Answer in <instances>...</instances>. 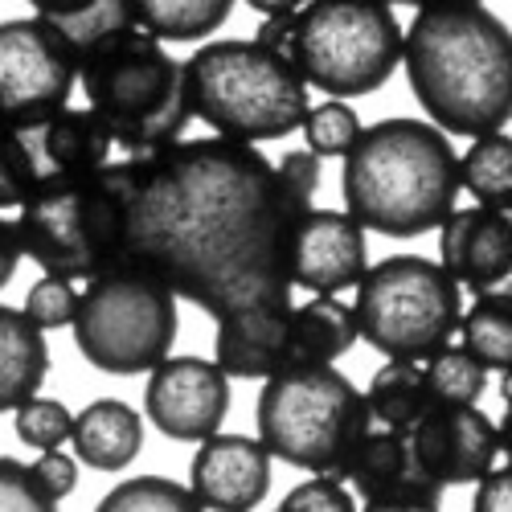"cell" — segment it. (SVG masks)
I'll list each match as a JSON object with an SVG mask.
<instances>
[{
  "label": "cell",
  "mask_w": 512,
  "mask_h": 512,
  "mask_svg": "<svg viewBox=\"0 0 512 512\" xmlns=\"http://www.w3.org/2000/svg\"><path fill=\"white\" fill-rule=\"evenodd\" d=\"M115 168L127 205L123 254L152 267L177 300L209 320L291 304L295 226L312 205L287 193L254 144L181 136Z\"/></svg>",
  "instance_id": "6da1fadb"
},
{
  "label": "cell",
  "mask_w": 512,
  "mask_h": 512,
  "mask_svg": "<svg viewBox=\"0 0 512 512\" xmlns=\"http://www.w3.org/2000/svg\"><path fill=\"white\" fill-rule=\"evenodd\" d=\"M406 82L439 132H504L512 115V37L480 0H422L402 29Z\"/></svg>",
  "instance_id": "7a4b0ae2"
},
{
  "label": "cell",
  "mask_w": 512,
  "mask_h": 512,
  "mask_svg": "<svg viewBox=\"0 0 512 512\" xmlns=\"http://www.w3.org/2000/svg\"><path fill=\"white\" fill-rule=\"evenodd\" d=\"M345 213L373 234L418 238L439 230L459 197V156L435 123L381 119L345 152Z\"/></svg>",
  "instance_id": "3957f363"
},
{
  "label": "cell",
  "mask_w": 512,
  "mask_h": 512,
  "mask_svg": "<svg viewBox=\"0 0 512 512\" xmlns=\"http://www.w3.org/2000/svg\"><path fill=\"white\" fill-rule=\"evenodd\" d=\"M254 41L279 50L328 99L373 95L402 62V21L390 0H304L291 13L263 17Z\"/></svg>",
  "instance_id": "277c9868"
},
{
  "label": "cell",
  "mask_w": 512,
  "mask_h": 512,
  "mask_svg": "<svg viewBox=\"0 0 512 512\" xmlns=\"http://www.w3.org/2000/svg\"><path fill=\"white\" fill-rule=\"evenodd\" d=\"M189 111L213 136L263 144L291 136L308 115V82L263 41H209L185 62Z\"/></svg>",
  "instance_id": "5b68a950"
},
{
  "label": "cell",
  "mask_w": 512,
  "mask_h": 512,
  "mask_svg": "<svg viewBox=\"0 0 512 512\" xmlns=\"http://www.w3.org/2000/svg\"><path fill=\"white\" fill-rule=\"evenodd\" d=\"M254 418L271 459L336 480H345L357 443L373 426L365 394L340 369L316 361H287L267 373Z\"/></svg>",
  "instance_id": "8992f818"
},
{
  "label": "cell",
  "mask_w": 512,
  "mask_h": 512,
  "mask_svg": "<svg viewBox=\"0 0 512 512\" xmlns=\"http://www.w3.org/2000/svg\"><path fill=\"white\" fill-rule=\"evenodd\" d=\"M78 87L99 115L115 148L127 156H152L185 136L193 123L185 62L164 50V41L140 25L115 37L107 50L78 66Z\"/></svg>",
  "instance_id": "52a82bcc"
},
{
  "label": "cell",
  "mask_w": 512,
  "mask_h": 512,
  "mask_svg": "<svg viewBox=\"0 0 512 512\" xmlns=\"http://www.w3.org/2000/svg\"><path fill=\"white\" fill-rule=\"evenodd\" d=\"M78 353L99 373L136 377L168 357L181 328L177 291L152 267L119 254L78 291L70 320Z\"/></svg>",
  "instance_id": "ba28073f"
},
{
  "label": "cell",
  "mask_w": 512,
  "mask_h": 512,
  "mask_svg": "<svg viewBox=\"0 0 512 512\" xmlns=\"http://www.w3.org/2000/svg\"><path fill=\"white\" fill-rule=\"evenodd\" d=\"M21 254L46 275L91 279L123 254L127 205L119 168L103 164L99 173L37 185L17 205Z\"/></svg>",
  "instance_id": "9c48e42d"
},
{
  "label": "cell",
  "mask_w": 512,
  "mask_h": 512,
  "mask_svg": "<svg viewBox=\"0 0 512 512\" xmlns=\"http://www.w3.org/2000/svg\"><path fill=\"white\" fill-rule=\"evenodd\" d=\"M463 287L422 254H390L357 279V340L390 361H426L451 345Z\"/></svg>",
  "instance_id": "30bf717a"
},
{
  "label": "cell",
  "mask_w": 512,
  "mask_h": 512,
  "mask_svg": "<svg viewBox=\"0 0 512 512\" xmlns=\"http://www.w3.org/2000/svg\"><path fill=\"white\" fill-rule=\"evenodd\" d=\"M78 58L46 17L0 21V119L33 123L70 103Z\"/></svg>",
  "instance_id": "8fae6325"
},
{
  "label": "cell",
  "mask_w": 512,
  "mask_h": 512,
  "mask_svg": "<svg viewBox=\"0 0 512 512\" xmlns=\"http://www.w3.org/2000/svg\"><path fill=\"white\" fill-rule=\"evenodd\" d=\"M410 463L439 488L476 484L496 463V422L476 402H435L406 431Z\"/></svg>",
  "instance_id": "7c38bea8"
},
{
  "label": "cell",
  "mask_w": 512,
  "mask_h": 512,
  "mask_svg": "<svg viewBox=\"0 0 512 512\" xmlns=\"http://www.w3.org/2000/svg\"><path fill=\"white\" fill-rule=\"evenodd\" d=\"M144 410L164 439L197 443L222 431L230 414V377L205 357H164L152 365Z\"/></svg>",
  "instance_id": "4fadbf2b"
},
{
  "label": "cell",
  "mask_w": 512,
  "mask_h": 512,
  "mask_svg": "<svg viewBox=\"0 0 512 512\" xmlns=\"http://www.w3.org/2000/svg\"><path fill=\"white\" fill-rule=\"evenodd\" d=\"M365 267H369L365 230L345 209L304 213L291 246V287H304L312 295H336L345 287H357Z\"/></svg>",
  "instance_id": "5bb4252c"
},
{
  "label": "cell",
  "mask_w": 512,
  "mask_h": 512,
  "mask_svg": "<svg viewBox=\"0 0 512 512\" xmlns=\"http://www.w3.org/2000/svg\"><path fill=\"white\" fill-rule=\"evenodd\" d=\"M439 267L467 291L500 287L512 275V213L496 205L451 209L439 222Z\"/></svg>",
  "instance_id": "9a60e30c"
},
{
  "label": "cell",
  "mask_w": 512,
  "mask_h": 512,
  "mask_svg": "<svg viewBox=\"0 0 512 512\" xmlns=\"http://www.w3.org/2000/svg\"><path fill=\"white\" fill-rule=\"evenodd\" d=\"M193 496L201 508L250 512L271 492V451L246 435H205L193 455Z\"/></svg>",
  "instance_id": "2e32d148"
},
{
  "label": "cell",
  "mask_w": 512,
  "mask_h": 512,
  "mask_svg": "<svg viewBox=\"0 0 512 512\" xmlns=\"http://www.w3.org/2000/svg\"><path fill=\"white\" fill-rule=\"evenodd\" d=\"M21 136L33 160L37 185L87 177L111 164V136L91 107H58L33 123H21Z\"/></svg>",
  "instance_id": "e0dca14e"
},
{
  "label": "cell",
  "mask_w": 512,
  "mask_h": 512,
  "mask_svg": "<svg viewBox=\"0 0 512 512\" xmlns=\"http://www.w3.org/2000/svg\"><path fill=\"white\" fill-rule=\"evenodd\" d=\"M213 361L226 377L263 381L279 365L291 361V304L246 308L238 316L218 320L213 336Z\"/></svg>",
  "instance_id": "ac0fdd59"
},
{
  "label": "cell",
  "mask_w": 512,
  "mask_h": 512,
  "mask_svg": "<svg viewBox=\"0 0 512 512\" xmlns=\"http://www.w3.org/2000/svg\"><path fill=\"white\" fill-rule=\"evenodd\" d=\"M70 443L78 463L95 467V472H123L144 447V418L115 398L91 402L70 422Z\"/></svg>",
  "instance_id": "d6986e66"
},
{
  "label": "cell",
  "mask_w": 512,
  "mask_h": 512,
  "mask_svg": "<svg viewBox=\"0 0 512 512\" xmlns=\"http://www.w3.org/2000/svg\"><path fill=\"white\" fill-rule=\"evenodd\" d=\"M50 373V345L25 312L0 304V414L17 410Z\"/></svg>",
  "instance_id": "ffe728a7"
},
{
  "label": "cell",
  "mask_w": 512,
  "mask_h": 512,
  "mask_svg": "<svg viewBox=\"0 0 512 512\" xmlns=\"http://www.w3.org/2000/svg\"><path fill=\"white\" fill-rule=\"evenodd\" d=\"M357 345V316L349 304L316 295V300L291 308V361L332 365Z\"/></svg>",
  "instance_id": "44dd1931"
},
{
  "label": "cell",
  "mask_w": 512,
  "mask_h": 512,
  "mask_svg": "<svg viewBox=\"0 0 512 512\" xmlns=\"http://www.w3.org/2000/svg\"><path fill=\"white\" fill-rule=\"evenodd\" d=\"M369 418L377 426H390V431H410V426L435 406L431 394V381H426L422 361H390L381 365L369 381V394H365Z\"/></svg>",
  "instance_id": "7402d4cb"
},
{
  "label": "cell",
  "mask_w": 512,
  "mask_h": 512,
  "mask_svg": "<svg viewBox=\"0 0 512 512\" xmlns=\"http://www.w3.org/2000/svg\"><path fill=\"white\" fill-rule=\"evenodd\" d=\"M459 345L472 353L484 369L508 373L512 365V295L508 291H476V304L459 312Z\"/></svg>",
  "instance_id": "603a6c76"
},
{
  "label": "cell",
  "mask_w": 512,
  "mask_h": 512,
  "mask_svg": "<svg viewBox=\"0 0 512 512\" xmlns=\"http://www.w3.org/2000/svg\"><path fill=\"white\" fill-rule=\"evenodd\" d=\"M132 5L140 29L160 41H201L218 33L234 13V0H132Z\"/></svg>",
  "instance_id": "cb8c5ba5"
},
{
  "label": "cell",
  "mask_w": 512,
  "mask_h": 512,
  "mask_svg": "<svg viewBox=\"0 0 512 512\" xmlns=\"http://www.w3.org/2000/svg\"><path fill=\"white\" fill-rule=\"evenodd\" d=\"M62 37L66 46L74 50L78 66L95 58L99 50H107L115 37H123L127 29H136V5L132 0H87L82 9L62 13V17H46Z\"/></svg>",
  "instance_id": "d4e9b609"
},
{
  "label": "cell",
  "mask_w": 512,
  "mask_h": 512,
  "mask_svg": "<svg viewBox=\"0 0 512 512\" xmlns=\"http://www.w3.org/2000/svg\"><path fill=\"white\" fill-rule=\"evenodd\" d=\"M459 189H467L480 205L508 209L512 205V140L500 132H484L459 156Z\"/></svg>",
  "instance_id": "484cf974"
},
{
  "label": "cell",
  "mask_w": 512,
  "mask_h": 512,
  "mask_svg": "<svg viewBox=\"0 0 512 512\" xmlns=\"http://www.w3.org/2000/svg\"><path fill=\"white\" fill-rule=\"evenodd\" d=\"M410 472V447L402 431H390V426H369L365 439L357 443L345 480L353 484L357 496H373L381 488H390L398 476Z\"/></svg>",
  "instance_id": "4316f807"
},
{
  "label": "cell",
  "mask_w": 512,
  "mask_h": 512,
  "mask_svg": "<svg viewBox=\"0 0 512 512\" xmlns=\"http://www.w3.org/2000/svg\"><path fill=\"white\" fill-rule=\"evenodd\" d=\"M435 402H480L488 390V369L463 345H443L435 357L422 361Z\"/></svg>",
  "instance_id": "83f0119b"
},
{
  "label": "cell",
  "mask_w": 512,
  "mask_h": 512,
  "mask_svg": "<svg viewBox=\"0 0 512 512\" xmlns=\"http://www.w3.org/2000/svg\"><path fill=\"white\" fill-rule=\"evenodd\" d=\"M201 512V500L193 496V488H181L177 480H164V476H140V480H127L119 488H111L99 500V512Z\"/></svg>",
  "instance_id": "f1b7e54d"
},
{
  "label": "cell",
  "mask_w": 512,
  "mask_h": 512,
  "mask_svg": "<svg viewBox=\"0 0 512 512\" xmlns=\"http://www.w3.org/2000/svg\"><path fill=\"white\" fill-rule=\"evenodd\" d=\"M300 127H304L308 152H316L320 160H328V156H345L353 148V140L361 132V119H357V111L349 103L332 99V103L308 107V115L300 119Z\"/></svg>",
  "instance_id": "f546056e"
},
{
  "label": "cell",
  "mask_w": 512,
  "mask_h": 512,
  "mask_svg": "<svg viewBox=\"0 0 512 512\" xmlns=\"http://www.w3.org/2000/svg\"><path fill=\"white\" fill-rule=\"evenodd\" d=\"M70 422H74V414L62 402L33 394L17 406V439L33 451H54L70 439Z\"/></svg>",
  "instance_id": "4dcf8cb0"
},
{
  "label": "cell",
  "mask_w": 512,
  "mask_h": 512,
  "mask_svg": "<svg viewBox=\"0 0 512 512\" xmlns=\"http://www.w3.org/2000/svg\"><path fill=\"white\" fill-rule=\"evenodd\" d=\"M37 189V173L17 123L0 119V209H17Z\"/></svg>",
  "instance_id": "1f68e13d"
},
{
  "label": "cell",
  "mask_w": 512,
  "mask_h": 512,
  "mask_svg": "<svg viewBox=\"0 0 512 512\" xmlns=\"http://www.w3.org/2000/svg\"><path fill=\"white\" fill-rule=\"evenodd\" d=\"M74 308H78V291H74V279H62V275H41L29 295H25V316L41 328H66L74 320Z\"/></svg>",
  "instance_id": "d6a6232c"
},
{
  "label": "cell",
  "mask_w": 512,
  "mask_h": 512,
  "mask_svg": "<svg viewBox=\"0 0 512 512\" xmlns=\"http://www.w3.org/2000/svg\"><path fill=\"white\" fill-rule=\"evenodd\" d=\"M365 508L369 512H435V508H443V488L435 480H426L410 463V472L398 476L390 488L365 496Z\"/></svg>",
  "instance_id": "836d02e7"
},
{
  "label": "cell",
  "mask_w": 512,
  "mask_h": 512,
  "mask_svg": "<svg viewBox=\"0 0 512 512\" xmlns=\"http://www.w3.org/2000/svg\"><path fill=\"white\" fill-rule=\"evenodd\" d=\"M58 500L21 459H0V512H54Z\"/></svg>",
  "instance_id": "e575fe53"
},
{
  "label": "cell",
  "mask_w": 512,
  "mask_h": 512,
  "mask_svg": "<svg viewBox=\"0 0 512 512\" xmlns=\"http://www.w3.org/2000/svg\"><path fill=\"white\" fill-rule=\"evenodd\" d=\"M312 508H324V512H353L357 500L345 492V480L336 476H316L300 488H291L283 500H279V512H312Z\"/></svg>",
  "instance_id": "d590c367"
},
{
  "label": "cell",
  "mask_w": 512,
  "mask_h": 512,
  "mask_svg": "<svg viewBox=\"0 0 512 512\" xmlns=\"http://www.w3.org/2000/svg\"><path fill=\"white\" fill-rule=\"evenodd\" d=\"M279 177H283V185H287V193H291L295 201L312 205V197H316V189H320V156L308 152V148L287 152V156L279 160Z\"/></svg>",
  "instance_id": "8d00e7d4"
},
{
  "label": "cell",
  "mask_w": 512,
  "mask_h": 512,
  "mask_svg": "<svg viewBox=\"0 0 512 512\" xmlns=\"http://www.w3.org/2000/svg\"><path fill=\"white\" fill-rule=\"evenodd\" d=\"M29 467L37 472V480L46 484V492H50L54 500L70 496V492H74V484H78V459L62 455L58 447H54V451H41V459H37V463H29Z\"/></svg>",
  "instance_id": "74e56055"
},
{
  "label": "cell",
  "mask_w": 512,
  "mask_h": 512,
  "mask_svg": "<svg viewBox=\"0 0 512 512\" xmlns=\"http://www.w3.org/2000/svg\"><path fill=\"white\" fill-rule=\"evenodd\" d=\"M480 492H476V512H504L508 508V492H512V467L504 463H492L488 472L476 480Z\"/></svg>",
  "instance_id": "f35d334b"
},
{
  "label": "cell",
  "mask_w": 512,
  "mask_h": 512,
  "mask_svg": "<svg viewBox=\"0 0 512 512\" xmlns=\"http://www.w3.org/2000/svg\"><path fill=\"white\" fill-rule=\"evenodd\" d=\"M21 234H17V222H9V218H0V291H5L9 283H13V275H17V267H21Z\"/></svg>",
  "instance_id": "ab89813d"
},
{
  "label": "cell",
  "mask_w": 512,
  "mask_h": 512,
  "mask_svg": "<svg viewBox=\"0 0 512 512\" xmlns=\"http://www.w3.org/2000/svg\"><path fill=\"white\" fill-rule=\"evenodd\" d=\"M29 5H33V13H37V17H62V13L82 9L87 0H29Z\"/></svg>",
  "instance_id": "60d3db41"
},
{
  "label": "cell",
  "mask_w": 512,
  "mask_h": 512,
  "mask_svg": "<svg viewBox=\"0 0 512 512\" xmlns=\"http://www.w3.org/2000/svg\"><path fill=\"white\" fill-rule=\"evenodd\" d=\"M246 5L254 13H263V17H279V13H291V9H300L304 0H246Z\"/></svg>",
  "instance_id": "b9f144b4"
},
{
  "label": "cell",
  "mask_w": 512,
  "mask_h": 512,
  "mask_svg": "<svg viewBox=\"0 0 512 512\" xmlns=\"http://www.w3.org/2000/svg\"><path fill=\"white\" fill-rule=\"evenodd\" d=\"M496 447H500L504 459H508V451H512V410H508V402H504V418L496 422Z\"/></svg>",
  "instance_id": "7bdbcfd3"
},
{
  "label": "cell",
  "mask_w": 512,
  "mask_h": 512,
  "mask_svg": "<svg viewBox=\"0 0 512 512\" xmlns=\"http://www.w3.org/2000/svg\"><path fill=\"white\" fill-rule=\"evenodd\" d=\"M390 5H398V0H390ZM406 5H422V0H406Z\"/></svg>",
  "instance_id": "ee69618b"
}]
</instances>
